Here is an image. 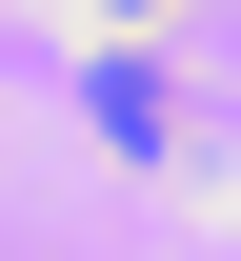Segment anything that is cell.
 Wrapping results in <instances>:
<instances>
[{"mask_svg": "<svg viewBox=\"0 0 241 261\" xmlns=\"http://www.w3.org/2000/svg\"><path fill=\"white\" fill-rule=\"evenodd\" d=\"M121 20H161V0H121Z\"/></svg>", "mask_w": 241, "mask_h": 261, "instance_id": "6da1fadb", "label": "cell"}]
</instances>
